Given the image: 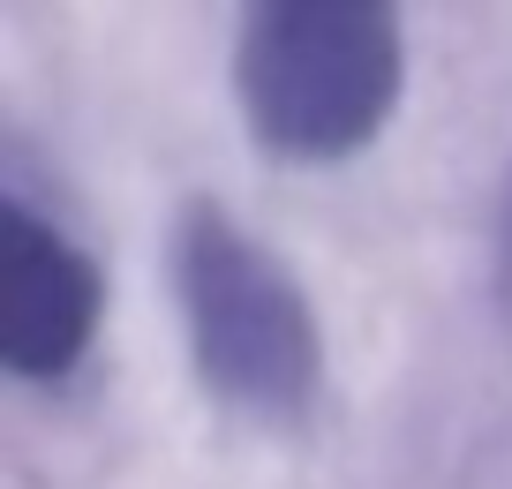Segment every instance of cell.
I'll use <instances>...</instances> for the list:
<instances>
[{"label": "cell", "instance_id": "3957f363", "mask_svg": "<svg viewBox=\"0 0 512 489\" xmlns=\"http://www.w3.org/2000/svg\"><path fill=\"white\" fill-rule=\"evenodd\" d=\"M98 264L38 219L31 204H0V362L31 384H53L91 354L98 332Z\"/></svg>", "mask_w": 512, "mask_h": 489}, {"label": "cell", "instance_id": "7a4b0ae2", "mask_svg": "<svg viewBox=\"0 0 512 489\" xmlns=\"http://www.w3.org/2000/svg\"><path fill=\"white\" fill-rule=\"evenodd\" d=\"M166 271L196 377L241 414L294 422L324 384V332L302 279L219 204L174 211Z\"/></svg>", "mask_w": 512, "mask_h": 489}, {"label": "cell", "instance_id": "6da1fadb", "mask_svg": "<svg viewBox=\"0 0 512 489\" xmlns=\"http://www.w3.org/2000/svg\"><path fill=\"white\" fill-rule=\"evenodd\" d=\"M407 46L384 0H264L234 31V98L294 166L354 158L400 106Z\"/></svg>", "mask_w": 512, "mask_h": 489}]
</instances>
